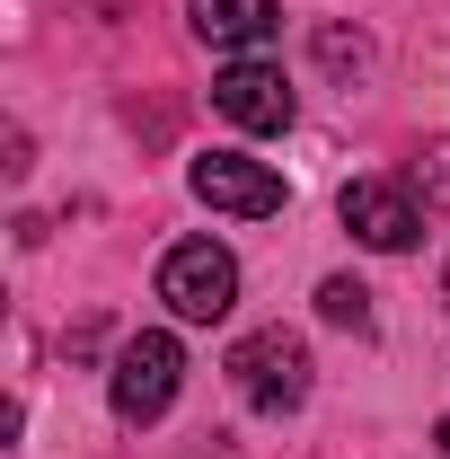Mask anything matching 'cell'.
I'll list each match as a JSON object with an SVG mask.
<instances>
[{
    "label": "cell",
    "instance_id": "6da1fadb",
    "mask_svg": "<svg viewBox=\"0 0 450 459\" xmlns=\"http://www.w3.org/2000/svg\"><path fill=\"white\" fill-rule=\"evenodd\" d=\"M107 389H115V415H124V424H160V415L177 406V389H186V344H177L169 327L124 336Z\"/></svg>",
    "mask_w": 450,
    "mask_h": 459
},
{
    "label": "cell",
    "instance_id": "7a4b0ae2",
    "mask_svg": "<svg viewBox=\"0 0 450 459\" xmlns=\"http://www.w3.org/2000/svg\"><path fill=\"white\" fill-rule=\"evenodd\" d=\"M229 380H238V398L256 406V415H291V406L309 398V344L291 336V327H256V336L229 344Z\"/></svg>",
    "mask_w": 450,
    "mask_h": 459
},
{
    "label": "cell",
    "instance_id": "3957f363",
    "mask_svg": "<svg viewBox=\"0 0 450 459\" xmlns=\"http://www.w3.org/2000/svg\"><path fill=\"white\" fill-rule=\"evenodd\" d=\"M160 300H169L186 327L229 318V300H238V256H229L221 238H177L169 256H160Z\"/></svg>",
    "mask_w": 450,
    "mask_h": 459
},
{
    "label": "cell",
    "instance_id": "277c9868",
    "mask_svg": "<svg viewBox=\"0 0 450 459\" xmlns=\"http://www.w3.org/2000/svg\"><path fill=\"white\" fill-rule=\"evenodd\" d=\"M336 212H344V230H353L362 247H380V256L415 247V230H424V204H415V186H389V177H353Z\"/></svg>",
    "mask_w": 450,
    "mask_h": 459
},
{
    "label": "cell",
    "instance_id": "5b68a950",
    "mask_svg": "<svg viewBox=\"0 0 450 459\" xmlns=\"http://www.w3.org/2000/svg\"><path fill=\"white\" fill-rule=\"evenodd\" d=\"M195 195H203L212 212H238V221H265V212H282V177L265 169V160H238V151L195 160Z\"/></svg>",
    "mask_w": 450,
    "mask_h": 459
},
{
    "label": "cell",
    "instance_id": "8992f818",
    "mask_svg": "<svg viewBox=\"0 0 450 459\" xmlns=\"http://www.w3.org/2000/svg\"><path fill=\"white\" fill-rule=\"evenodd\" d=\"M212 107L238 133H282L291 124V80H282L274 62H229L221 80H212Z\"/></svg>",
    "mask_w": 450,
    "mask_h": 459
},
{
    "label": "cell",
    "instance_id": "52a82bcc",
    "mask_svg": "<svg viewBox=\"0 0 450 459\" xmlns=\"http://www.w3.org/2000/svg\"><path fill=\"white\" fill-rule=\"evenodd\" d=\"M186 18H195V36L212 54H265L274 27H282L274 0H186Z\"/></svg>",
    "mask_w": 450,
    "mask_h": 459
},
{
    "label": "cell",
    "instance_id": "ba28073f",
    "mask_svg": "<svg viewBox=\"0 0 450 459\" xmlns=\"http://www.w3.org/2000/svg\"><path fill=\"white\" fill-rule=\"evenodd\" d=\"M318 309H327V327H353V336H371V291L353 283V274H327V283H318Z\"/></svg>",
    "mask_w": 450,
    "mask_h": 459
},
{
    "label": "cell",
    "instance_id": "9c48e42d",
    "mask_svg": "<svg viewBox=\"0 0 450 459\" xmlns=\"http://www.w3.org/2000/svg\"><path fill=\"white\" fill-rule=\"evenodd\" d=\"M406 186H415V204H424V212H450V133H442V142H424V160H415Z\"/></svg>",
    "mask_w": 450,
    "mask_h": 459
},
{
    "label": "cell",
    "instance_id": "30bf717a",
    "mask_svg": "<svg viewBox=\"0 0 450 459\" xmlns=\"http://www.w3.org/2000/svg\"><path fill=\"white\" fill-rule=\"evenodd\" d=\"M318 62H327V71H371V36L327 18V27H318Z\"/></svg>",
    "mask_w": 450,
    "mask_h": 459
},
{
    "label": "cell",
    "instance_id": "8fae6325",
    "mask_svg": "<svg viewBox=\"0 0 450 459\" xmlns=\"http://www.w3.org/2000/svg\"><path fill=\"white\" fill-rule=\"evenodd\" d=\"M442 459H450V415H442Z\"/></svg>",
    "mask_w": 450,
    "mask_h": 459
},
{
    "label": "cell",
    "instance_id": "7c38bea8",
    "mask_svg": "<svg viewBox=\"0 0 450 459\" xmlns=\"http://www.w3.org/2000/svg\"><path fill=\"white\" fill-rule=\"evenodd\" d=\"M442 300H450V274H442Z\"/></svg>",
    "mask_w": 450,
    "mask_h": 459
}]
</instances>
